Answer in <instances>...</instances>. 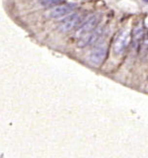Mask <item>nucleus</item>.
<instances>
[{"instance_id": "1", "label": "nucleus", "mask_w": 148, "mask_h": 158, "mask_svg": "<svg viewBox=\"0 0 148 158\" xmlns=\"http://www.w3.org/2000/svg\"><path fill=\"white\" fill-rule=\"evenodd\" d=\"M132 41V33L128 30H123L116 36L113 44V50L116 54H122Z\"/></svg>"}, {"instance_id": "2", "label": "nucleus", "mask_w": 148, "mask_h": 158, "mask_svg": "<svg viewBox=\"0 0 148 158\" xmlns=\"http://www.w3.org/2000/svg\"><path fill=\"white\" fill-rule=\"evenodd\" d=\"M83 20V16L81 14L75 13L68 15L65 19L61 23L59 28L61 32H69L74 28L81 26V23Z\"/></svg>"}, {"instance_id": "3", "label": "nucleus", "mask_w": 148, "mask_h": 158, "mask_svg": "<svg viewBox=\"0 0 148 158\" xmlns=\"http://www.w3.org/2000/svg\"><path fill=\"white\" fill-rule=\"evenodd\" d=\"M101 15H97V14L89 18L86 22L82 23L81 26L79 27V29H78L79 37L84 36V35H86V34H89L91 32H93L94 30H96L98 23L101 22Z\"/></svg>"}, {"instance_id": "4", "label": "nucleus", "mask_w": 148, "mask_h": 158, "mask_svg": "<svg viewBox=\"0 0 148 158\" xmlns=\"http://www.w3.org/2000/svg\"><path fill=\"white\" fill-rule=\"evenodd\" d=\"M76 5L73 3H65L56 6L50 11V17L53 19H61L65 16H68L75 9Z\"/></svg>"}, {"instance_id": "5", "label": "nucleus", "mask_w": 148, "mask_h": 158, "mask_svg": "<svg viewBox=\"0 0 148 158\" xmlns=\"http://www.w3.org/2000/svg\"><path fill=\"white\" fill-rule=\"evenodd\" d=\"M106 52H107V50L104 45H98L93 50V52H92L90 56V61L94 65H96V66L101 65L103 62V60L105 59Z\"/></svg>"}, {"instance_id": "6", "label": "nucleus", "mask_w": 148, "mask_h": 158, "mask_svg": "<svg viewBox=\"0 0 148 158\" xmlns=\"http://www.w3.org/2000/svg\"><path fill=\"white\" fill-rule=\"evenodd\" d=\"M102 34V29L101 28H97L96 30H94L93 32H91L89 34H86V35L79 37L78 40V47L80 48H85L91 44H94L96 41L101 36Z\"/></svg>"}, {"instance_id": "7", "label": "nucleus", "mask_w": 148, "mask_h": 158, "mask_svg": "<svg viewBox=\"0 0 148 158\" xmlns=\"http://www.w3.org/2000/svg\"><path fill=\"white\" fill-rule=\"evenodd\" d=\"M144 37V28L141 22H139L136 24L132 31V46L137 48L140 45L141 41Z\"/></svg>"}, {"instance_id": "8", "label": "nucleus", "mask_w": 148, "mask_h": 158, "mask_svg": "<svg viewBox=\"0 0 148 158\" xmlns=\"http://www.w3.org/2000/svg\"><path fill=\"white\" fill-rule=\"evenodd\" d=\"M65 0H39V2L42 6L44 7H53V6H58L65 2Z\"/></svg>"}, {"instance_id": "9", "label": "nucleus", "mask_w": 148, "mask_h": 158, "mask_svg": "<svg viewBox=\"0 0 148 158\" xmlns=\"http://www.w3.org/2000/svg\"><path fill=\"white\" fill-rule=\"evenodd\" d=\"M144 2H146V3H148V0H143Z\"/></svg>"}]
</instances>
